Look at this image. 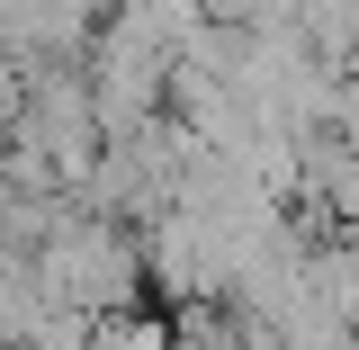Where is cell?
I'll list each match as a JSON object with an SVG mask.
<instances>
[{
  "instance_id": "obj_1",
  "label": "cell",
  "mask_w": 359,
  "mask_h": 350,
  "mask_svg": "<svg viewBox=\"0 0 359 350\" xmlns=\"http://www.w3.org/2000/svg\"><path fill=\"white\" fill-rule=\"evenodd\" d=\"M306 297L332 314V323L359 332V234H351V224L323 234V243H306Z\"/></svg>"
},
{
  "instance_id": "obj_2",
  "label": "cell",
  "mask_w": 359,
  "mask_h": 350,
  "mask_svg": "<svg viewBox=\"0 0 359 350\" xmlns=\"http://www.w3.org/2000/svg\"><path fill=\"white\" fill-rule=\"evenodd\" d=\"M297 36H306V54H323V63L359 54V0H297Z\"/></svg>"
},
{
  "instance_id": "obj_3",
  "label": "cell",
  "mask_w": 359,
  "mask_h": 350,
  "mask_svg": "<svg viewBox=\"0 0 359 350\" xmlns=\"http://www.w3.org/2000/svg\"><path fill=\"white\" fill-rule=\"evenodd\" d=\"M198 18H224V27H243V18H252V0H198Z\"/></svg>"
}]
</instances>
